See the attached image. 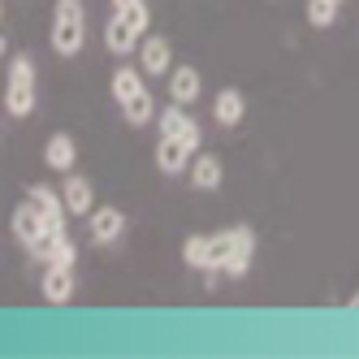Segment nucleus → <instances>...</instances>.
Returning a JSON list of instances; mask_svg holds the SVG:
<instances>
[{"label":"nucleus","instance_id":"nucleus-1","mask_svg":"<svg viewBox=\"0 0 359 359\" xmlns=\"http://www.w3.org/2000/svg\"><path fill=\"white\" fill-rule=\"evenodd\" d=\"M35 100H39V91H35V57L18 53L9 61V79H5V113L22 121V117L35 113Z\"/></svg>","mask_w":359,"mask_h":359},{"label":"nucleus","instance_id":"nucleus-2","mask_svg":"<svg viewBox=\"0 0 359 359\" xmlns=\"http://www.w3.org/2000/svg\"><path fill=\"white\" fill-rule=\"evenodd\" d=\"M83 31H87L83 0H57V9H53V53L57 57H79L83 53Z\"/></svg>","mask_w":359,"mask_h":359},{"label":"nucleus","instance_id":"nucleus-3","mask_svg":"<svg viewBox=\"0 0 359 359\" xmlns=\"http://www.w3.org/2000/svg\"><path fill=\"white\" fill-rule=\"evenodd\" d=\"M225 255H229V229H221V234H191L182 243V260L203 273H221Z\"/></svg>","mask_w":359,"mask_h":359},{"label":"nucleus","instance_id":"nucleus-4","mask_svg":"<svg viewBox=\"0 0 359 359\" xmlns=\"http://www.w3.org/2000/svg\"><path fill=\"white\" fill-rule=\"evenodd\" d=\"M156 130L169 135V139L191 143L195 151H199V143H203V130H199V121L187 113V104H169V109H161V113H156Z\"/></svg>","mask_w":359,"mask_h":359},{"label":"nucleus","instance_id":"nucleus-5","mask_svg":"<svg viewBox=\"0 0 359 359\" xmlns=\"http://www.w3.org/2000/svg\"><path fill=\"white\" fill-rule=\"evenodd\" d=\"M27 199L39 208V217H43V225H48V238L53 234H65V221H69V208H65V199H61V191H53V187H27Z\"/></svg>","mask_w":359,"mask_h":359},{"label":"nucleus","instance_id":"nucleus-6","mask_svg":"<svg viewBox=\"0 0 359 359\" xmlns=\"http://www.w3.org/2000/svg\"><path fill=\"white\" fill-rule=\"evenodd\" d=\"M13 234H18L22 247H31L35 255H39V247L48 243V225H43V217H39V208H35L31 199H22L18 208H13Z\"/></svg>","mask_w":359,"mask_h":359},{"label":"nucleus","instance_id":"nucleus-7","mask_svg":"<svg viewBox=\"0 0 359 359\" xmlns=\"http://www.w3.org/2000/svg\"><path fill=\"white\" fill-rule=\"evenodd\" d=\"M255 260V229L251 225H234L229 229V255H225V277H243Z\"/></svg>","mask_w":359,"mask_h":359},{"label":"nucleus","instance_id":"nucleus-8","mask_svg":"<svg viewBox=\"0 0 359 359\" xmlns=\"http://www.w3.org/2000/svg\"><path fill=\"white\" fill-rule=\"evenodd\" d=\"M191 156H195V147H191V143H182V139H169V135H161L156 151H151V161H156V169H161L165 177L187 173V161H191Z\"/></svg>","mask_w":359,"mask_h":359},{"label":"nucleus","instance_id":"nucleus-9","mask_svg":"<svg viewBox=\"0 0 359 359\" xmlns=\"http://www.w3.org/2000/svg\"><path fill=\"white\" fill-rule=\"evenodd\" d=\"M87 234H91V243H117L121 234H126V212H117V208H91L87 212Z\"/></svg>","mask_w":359,"mask_h":359},{"label":"nucleus","instance_id":"nucleus-10","mask_svg":"<svg viewBox=\"0 0 359 359\" xmlns=\"http://www.w3.org/2000/svg\"><path fill=\"white\" fill-rule=\"evenodd\" d=\"M139 39H143V35H139L121 13H113V18L104 22V48H109L113 57H130V53H139Z\"/></svg>","mask_w":359,"mask_h":359},{"label":"nucleus","instance_id":"nucleus-11","mask_svg":"<svg viewBox=\"0 0 359 359\" xmlns=\"http://www.w3.org/2000/svg\"><path fill=\"white\" fill-rule=\"evenodd\" d=\"M39 294H43V303H69L74 299V269L69 264H48L43 281H39Z\"/></svg>","mask_w":359,"mask_h":359},{"label":"nucleus","instance_id":"nucleus-12","mask_svg":"<svg viewBox=\"0 0 359 359\" xmlns=\"http://www.w3.org/2000/svg\"><path fill=\"white\" fill-rule=\"evenodd\" d=\"M139 65H143V74H169L173 69V48H169V39H161V35H151V39H139Z\"/></svg>","mask_w":359,"mask_h":359},{"label":"nucleus","instance_id":"nucleus-13","mask_svg":"<svg viewBox=\"0 0 359 359\" xmlns=\"http://www.w3.org/2000/svg\"><path fill=\"white\" fill-rule=\"evenodd\" d=\"M61 199H65V208H69V217H87L91 208H95V187L87 182V177H79L69 169V177H65V187H61Z\"/></svg>","mask_w":359,"mask_h":359},{"label":"nucleus","instance_id":"nucleus-14","mask_svg":"<svg viewBox=\"0 0 359 359\" xmlns=\"http://www.w3.org/2000/svg\"><path fill=\"white\" fill-rule=\"evenodd\" d=\"M199 91H203V79H199L195 65H177V69H169V100H173V104H195Z\"/></svg>","mask_w":359,"mask_h":359},{"label":"nucleus","instance_id":"nucleus-15","mask_svg":"<svg viewBox=\"0 0 359 359\" xmlns=\"http://www.w3.org/2000/svg\"><path fill=\"white\" fill-rule=\"evenodd\" d=\"M74 161H79V143H74L65 130L48 135V143H43V165H48V169H57V173H69Z\"/></svg>","mask_w":359,"mask_h":359},{"label":"nucleus","instance_id":"nucleus-16","mask_svg":"<svg viewBox=\"0 0 359 359\" xmlns=\"http://www.w3.org/2000/svg\"><path fill=\"white\" fill-rule=\"evenodd\" d=\"M187 177H191V187H195V191H217V187H221V177H225L221 156L195 151V156H191V169H187Z\"/></svg>","mask_w":359,"mask_h":359},{"label":"nucleus","instance_id":"nucleus-17","mask_svg":"<svg viewBox=\"0 0 359 359\" xmlns=\"http://www.w3.org/2000/svg\"><path fill=\"white\" fill-rule=\"evenodd\" d=\"M212 117H217V126H238V121L247 117V95H243L238 87L217 91V100H212Z\"/></svg>","mask_w":359,"mask_h":359},{"label":"nucleus","instance_id":"nucleus-18","mask_svg":"<svg viewBox=\"0 0 359 359\" xmlns=\"http://www.w3.org/2000/svg\"><path fill=\"white\" fill-rule=\"evenodd\" d=\"M139 91H147V83H143V69L117 65V74H113V100H117V104H126V100H135Z\"/></svg>","mask_w":359,"mask_h":359},{"label":"nucleus","instance_id":"nucleus-19","mask_svg":"<svg viewBox=\"0 0 359 359\" xmlns=\"http://www.w3.org/2000/svg\"><path fill=\"white\" fill-rule=\"evenodd\" d=\"M39 255H43L48 264H69L74 269V260H79V243H74L69 234H53V238L39 247Z\"/></svg>","mask_w":359,"mask_h":359},{"label":"nucleus","instance_id":"nucleus-20","mask_svg":"<svg viewBox=\"0 0 359 359\" xmlns=\"http://www.w3.org/2000/svg\"><path fill=\"white\" fill-rule=\"evenodd\" d=\"M121 117L130 121V126H147L151 117H156V104H151V91H139L135 100H126V104H117Z\"/></svg>","mask_w":359,"mask_h":359},{"label":"nucleus","instance_id":"nucleus-21","mask_svg":"<svg viewBox=\"0 0 359 359\" xmlns=\"http://www.w3.org/2000/svg\"><path fill=\"white\" fill-rule=\"evenodd\" d=\"M307 22H312L316 31L333 27V22H338V0H307Z\"/></svg>","mask_w":359,"mask_h":359},{"label":"nucleus","instance_id":"nucleus-22","mask_svg":"<svg viewBox=\"0 0 359 359\" xmlns=\"http://www.w3.org/2000/svg\"><path fill=\"white\" fill-rule=\"evenodd\" d=\"M121 18L130 22V27H135L139 35H147V22H151V18H147V5H143V0H139V5H130V9H126Z\"/></svg>","mask_w":359,"mask_h":359},{"label":"nucleus","instance_id":"nucleus-23","mask_svg":"<svg viewBox=\"0 0 359 359\" xmlns=\"http://www.w3.org/2000/svg\"><path fill=\"white\" fill-rule=\"evenodd\" d=\"M130 5H139V0H113V13H126Z\"/></svg>","mask_w":359,"mask_h":359},{"label":"nucleus","instance_id":"nucleus-24","mask_svg":"<svg viewBox=\"0 0 359 359\" xmlns=\"http://www.w3.org/2000/svg\"><path fill=\"white\" fill-rule=\"evenodd\" d=\"M5 53H9V39H5V35H0V57H5Z\"/></svg>","mask_w":359,"mask_h":359},{"label":"nucleus","instance_id":"nucleus-25","mask_svg":"<svg viewBox=\"0 0 359 359\" xmlns=\"http://www.w3.org/2000/svg\"><path fill=\"white\" fill-rule=\"evenodd\" d=\"M346 303H351V307H355V312H359V290H355V294H351V299H346Z\"/></svg>","mask_w":359,"mask_h":359},{"label":"nucleus","instance_id":"nucleus-26","mask_svg":"<svg viewBox=\"0 0 359 359\" xmlns=\"http://www.w3.org/2000/svg\"><path fill=\"white\" fill-rule=\"evenodd\" d=\"M0 18H5V5H0Z\"/></svg>","mask_w":359,"mask_h":359},{"label":"nucleus","instance_id":"nucleus-27","mask_svg":"<svg viewBox=\"0 0 359 359\" xmlns=\"http://www.w3.org/2000/svg\"><path fill=\"white\" fill-rule=\"evenodd\" d=\"M338 5H342V0H338Z\"/></svg>","mask_w":359,"mask_h":359}]
</instances>
